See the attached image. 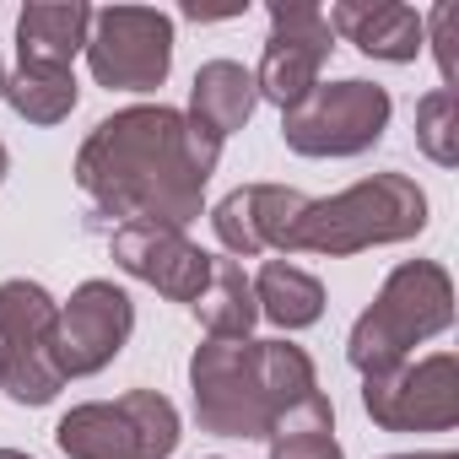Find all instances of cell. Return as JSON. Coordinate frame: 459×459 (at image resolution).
<instances>
[{
    "instance_id": "cell-1",
    "label": "cell",
    "mask_w": 459,
    "mask_h": 459,
    "mask_svg": "<svg viewBox=\"0 0 459 459\" xmlns=\"http://www.w3.org/2000/svg\"><path fill=\"white\" fill-rule=\"evenodd\" d=\"M221 162V141L205 135L184 108L130 103L98 119L76 152V189L119 227H173L205 216V189Z\"/></svg>"
},
{
    "instance_id": "cell-2",
    "label": "cell",
    "mask_w": 459,
    "mask_h": 459,
    "mask_svg": "<svg viewBox=\"0 0 459 459\" xmlns=\"http://www.w3.org/2000/svg\"><path fill=\"white\" fill-rule=\"evenodd\" d=\"M189 394L195 421L211 437L265 443L276 421L308 405L319 389L314 357L292 341H216L205 335L189 357Z\"/></svg>"
},
{
    "instance_id": "cell-3",
    "label": "cell",
    "mask_w": 459,
    "mask_h": 459,
    "mask_svg": "<svg viewBox=\"0 0 459 459\" xmlns=\"http://www.w3.org/2000/svg\"><path fill=\"white\" fill-rule=\"evenodd\" d=\"M427 233V189L411 173H368L330 200H308L292 233V255H368L389 244H411Z\"/></svg>"
},
{
    "instance_id": "cell-4",
    "label": "cell",
    "mask_w": 459,
    "mask_h": 459,
    "mask_svg": "<svg viewBox=\"0 0 459 459\" xmlns=\"http://www.w3.org/2000/svg\"><path fill=\"white\" fill-rule=\"evenodd\" d=\"M454 325V276L437 260H405L384 276L373 303L357 314L346 335V362L368 378L384 368L411 362L416 346L448 335Z\"/></svg>"
},
{
    "instance_id": "cell-5",
    "label": "cell",
    "mask_w": 459,
    "mask_h": 459,
    "mask_svg": "<svg viewBox=\"0 0 459 459\" xmlns=\"http://www.w3.org/2000/svg\"><path fill=\"white\" fill-rule=\"evenodd\" d=\"M184 427L162 389H125L119 400H82L55 421L65 459H173Z\"/></svg>"
},
{
    "instance_id": "cell-6",
    "label": "cell",
    "mask_w": 459,
    "mask_h": 459,
    "mask_svg": "<svg viewBox=\"0 0 459 459\" xmlns=\"http://www.w3.org/2000/svg\"><path fill=\"white\" fill-rule=\"evenodd\" d=\"M394 119V98L389 87L368 82V76H341V82H319L303 103H292L281 114V141L298 157H362L384 141Z\"/></svg>"
},
{
    "instance_id": "cell-7",
    "label": "cell",
    "mask_w": 459,
    "mask_h": 459,
    "mask_svg": "<svg viewBox=\"0 0 459 459\" xmlns=\"http://www.w3.org/2000/svg\"><path fill=\"white\" fill-rule=\"evenodd\" d=\"M55 292L12 276L0 281V389L12 405H49L65 378L55 368Z\"/></svg>"
},
{
    "instance_id": "cell-8",
    "label": "cell",
    "mask_w": 459,
    "mask_h": 459,
    "mask_svg": "<svg viewBox=\"0 0 459 459\" xmlns=\"http://www.w3.org/2000/svg\"><path fill=\"white\" fill-rule=\"evenodd\" d=\"M82 55L108 92H157L173 71V17L157 6H103Z\"/></svg>"
},
{
    "instance_id": "cell-9",
    "label": "cell",
    "mask_w": 459,
    "mask_h": 459,
    "mask_svg": "<svg viewBox=\"0 0 459 459\" xmlns=\"http://www.w3.org/2000/svg\"><path fill=\"white\" fill-rule=\"evenodd\" d=\"M362 411L384 432H454L459 427V357L432 351L362 378Z\"/></svg>"
},
{
    "instance_id": "cell-10",
    "label": "cell",
    "mask_w": 459,
    "mask_h": 459,
    "mask_svg": "<svg viewBox=\"0 0 459 459\" xmlns=\"http://www.w3.org/2000/svg\"><path fill=\"white\" fill-rule=\"evenodd\" d=\"M265 12H271V39L260 49V65H255V92H260V103L287 114L292 103H303L325 82V65L335 55V33L314 0H271Z\"/></svg>"
},
{
    "instance_id": "cell-11",
    "label": "cell",
    "mask_w": 459,
    "mask_h": 459,
    "mask_svg": "<svg viewBox=\"0 0 459 459\" xmlns=\"http://www.w3.org/2000/svg\"><path fill=\"white\" fill-rule=\"evenodd\" d=\"M135 335V303L108 276L82 281L55 314V368L60 378H98Z\"/></svg>"
},
{
    "instance_id": "cell-12",
    "label": "cell",
    "mask_w": 459,
    "mask_h": 459,
    "mask_svg": "<svg viewBox=\"0 0 459 459\" xmlns=\"http://www.w3.org/2000/svg\"><path fill=\"white\" fill-rule=\"evenodd\" d=\"M308 200L314 195H303L292 184H238L211 205V233L227 260H260V255L287 260Z\"/></svg>"
},
{
    "instance_id": "cell-13",
    "label": "cell",
    "mask_w": 459,
    "mask_h": 459,
    "mask_svg": "<svg viewBox=\"0 0 459 459\" xmlns=\"http://www.w3.org/2000/svg\"><path fill=\"white\" fill-rule=\"evenodd\" d=\"M108 260L168 303H195L211 281V249H200L189 233H173V227H141V221L114 227Z\"/></svg>"
},
{
    "instance_id": "cell-14",
    "label": "cell",
    "mask_w": 459,
    "mask_h": 459,
    "mask_svg": "<svg viewBox=\"0 0 459 459\" xmlns=\"http://www.w3.org/2000/svg\"><path fill=\"white\" fill-rule=\"evenodd\" d=\"M330 33L357 44L368 60L384 65H411L427 44H421V12L405 0H335L325 12Z\"/></svg>"
},
{
    "instance_id": "cell-15",
    "label": "cell",
    "mask_w": 459,
    "mask_h": 459,
    "mask_svg": "<svg viewBox=\"0 0 459 459\" xmlns=\"http://www.w3.org/2000/svg\"><path fill=\"white\" fill-rule=\"evenodd\" d=\"M92 33L87 0H28L17 12V60L22 65H76Z\"/></svg>"
},
{
    "instance_id": "cell-16",
    "label": "cell",
    "mask_w": 459,
    "mask_h": 459,
    "mask_svg": "<svg viewBox=\"0 0 459 459\" xmlns=\"http://www.w3.org/2000/svg\"><path fill=\"white\" fill-rule=\"evenodd\" d=\"M255 108H260V92H255V71L249 65H238V60H205L195 71V82H189V108L184 114L205 135L227 141V135H238L255 119Z\"/></svg>"
},
{
    "instance_id": "cell-17",
    "label": "cell",
    "mask_w": 459,
    "mask_h": 459,
    "mask_svg": "<svg viewBox=\"0 0 459 459\" xmlns=\"http://www.w3.org/2000/svg\"><path fill=\"white\" fill-rule=\"evenodd\" d=\"M189 314L200 319L205 335L216 341H249L255 325H260V303H255V281L238 260H227V255H211V281L205 292L189 303Z\"/></svg>"
},
{
    "instance_id": "cell-18",
    "label": "cell",
    "mask_w": 459,
    "mask_h": 459,
    "mask_svg": "<svg viewBox=\"0 0 459 459\" xmlns=\"http://www.w3.org/2000/svg\"><path fill=\"white\" fill-rule=\"evenodd\" d=\"M255 281V303H260V319L276 325V330H314L325 319V281L292 260H265Z\"/></svg>"
},
{
    "instance_id": "cell-19",
    "label": "cell",
    "mask_w": 459,
    "mask_h": 459,
    "mask_svg": "<svg viewBox=\"0 0 459 459\" xmlns=\"http://www.w3.org/2000/svg\"><path fill=\"white\" fill-rule=\"evenodd\" d=\"M0 103H12V114L28 125H60L76 114L82 87H76V71H65V65H17V71H6Z\"/></svg>"
},
{
    "instance_id": "cell-20",
    "label": "cell",
    "mask_w": 459,
    "mask_h": 459,
    "mask_svg": "<svg viewBox=\"0 0 459 459\" xmlns=\"http://www.w3.org/2000/svg\"><path fill=\"white\" fill-rule=\"evenodd\" d=\"M416 146L437 168H459V92L432 87L416 103Z\"/></svg>"
},
{
    "instance_id": "cell-21",
    "label": "cell",
    "mask_w": 459,
    "mask_h": 459,
    "mask_svg": "<svg viewBox=\"0 0 459 459\" xmlns=\"http://www.w3.org/2000/svg\"><path fill=\"white\" fill-rule=\"evenodd\" d=\"M421 44H432V55H437L443 92H459V6L454 0H437L421 17Z\"/></svg>"
},
{
    "instance_id": "cell-22",
    "label": "cell",
    "mask_w": 459,
    "mask_h": 459,
    "mask_svg": "<svg viewBox=\"0 0 459 459\" xmlns=\"http://www.w3.org/2000/svg\"><path fill=\"white\" fill-rule=\"evenodd\" d=\"M271 459H346L335 427H298L271 437Z\"/></svg>"
},
{
    "instance_id": "cell-23",
    "label": "cell",
    "mask_w": 459,
    "mask_h": 459,
    "mask_svg": "<svg viewBox=\"0 0 459 459\" xmlns=\"http://www.w3.org/2000/svg\"><path fill=\"white\" fill-rule=\"evenodd\" d=\"M384 459H459L448 448H416V454H384Z\"/></svg>"
},
{
    "instance_id": "cell-24",
    "label": "cell",
    "mask_w": 459,
    "mask_h": 459,
    "mask_svg": "<svg viewBox=\"0 0 459 459\" xmlns=\"http://www.w3.org/2000/svg\"><path fill=\"white\" fill-rule=\"evenodd\" d=\"M6 173H12V152L0 146V184H6Z\"/></svg>"
},
{
    "instance_id": "cell-25",
    "label": "cell",
    "mask_w": 459,
    "mask_h": 459,
    "mask_svg": "<svg viewBox=\"0 0 459 459\" xmlns=\"http://www.w3.org/2000/svg\"><path fill=\"white\" fill-rule=\"evenodd\" d=\"M0 459H33L28 448H0Z\"/></svg>"
},
{
    "instance_id": "cell-26",
    "label": "cell",
    "mask_w": 459,
    "mask_h": 459,
    "mask_svg": "<svg viewBox=\"0 0 459 459\" xmlns=\"http://www.w3.org/2000/svg\"><path fill=\"white\" fill-rule=\"evenodd\" d=\"M0 92H6V65H0Z\"/></svg>"
},
{
    "instance_id": "cell-27",
    "label": "cell",
    "mask_w": 459,
    "mask_h": 459,
    "mask_svg": "<svg viewBox=\"0 0 459 459\" xmlns=\"http://www.w3.org/2000/svg\"><path fill=\"white\" fill-rule=\"evenodd\" d=\"M205 459H221V454H205Z\"/></svg>"
}]
</instances>
